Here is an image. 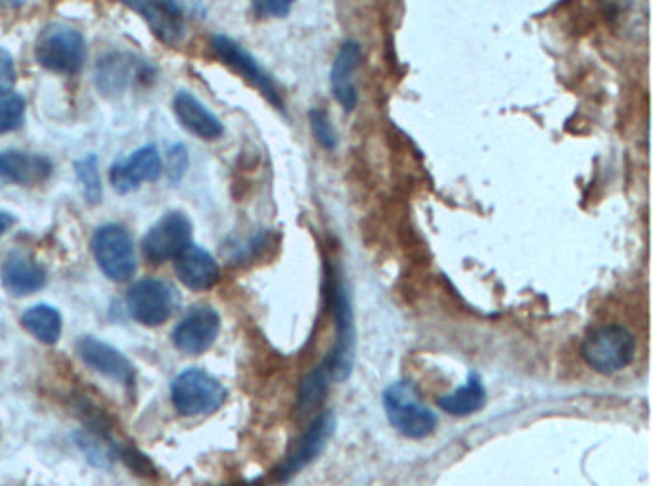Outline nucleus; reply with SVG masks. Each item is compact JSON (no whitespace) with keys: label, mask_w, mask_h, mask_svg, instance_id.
<instances>
[{"label":"nucleus","mask_w":653,"mask_h":486,"mask_svg":"<svg viewBox=\"0 0 653 486\" xmlns=\"http://www.w3.org/2000/svg\"><path fill=\"white\" fill-rule=\"evenodd\" d=\"M28 102L20 92L10 91L0 94V134L18 131L26 121Z\"/></svg>","instance_id":"393cba45"},{"label":"nucleus","mask_w":653,"mask_h":486,"mask_svg":"<svg viewBox=\"0 0 653 486\" xmlns=\"http://www.w3.org/2000/svg\"><path fill=\"white\" fill-rule=\"evenodd\" d=\"M383 411L391 427H395L404 437L420 441L438 429V414L422 403L418 387L411 379H396L383 391Z\"/></svg>","instance_id":"7ed1b4c3"},{"label":"nucleus","mask_w":653,"mask_h":486,"mask_svg":"<svg viewBox=\"0 0 653 486\" xmlns=\"http://www.w3.org/2000/svg\"><path fill=\"white\" fill-rule=\"evenodd\" d=\"M227 387L205 369L188 368L171 383L174 411L184 417L208 416L227 401Z\"/></svg>","instance_id":"0eeeda50"},{"label":"nucleus","mask_w":653,"mask_h":486,"mask_svg":"<svg viewBox=\"0 0 653 486\" xmlns=\"http://www.w3.org/2000/svg\"><path fill=\"white\" fill-rule=\"evenodd\" d=\"M229 486H264L263 479L250 480V483H238V485Z\"/></svg>","instance_id":"7c9ffc66"},{"label":"nucleus","mask_w":653,"mask_h":486,"mask_svg":"<svg viewBox=\"0 0 653 486\" xmlns=\"http://www.w3.org/2000/svg\"><path fill=\"white\" fill-rule=\"evenodd\" d=\"M125 306L129 316L140 326L160 327L179 311L181 293L165 280L142 279L129 287Z\"/></svg>","instance_id":"6e6552de"},{"label":"nucleus","mask_w":653,"mask_h":486,"mask_svg":"<svg viewBox=\"0 0 653 486\" xmlns=\"http://www.w3.org/2000/svg\"><path fill=\"white\" fill-rule=\"evenodd\" d=\"M52 176V161L41 153L18 148L0 150V181L21 188H37Z\"/></svg>","instance_id":"f3484780"},{"label":"nucleus","mask_w":653,"mask_h":486,"mask_svg":"<svg viewBox=\"0 0 653 486\" xmlns=\"http://www.w3.org/2000/svg\"><path fill=\"white\" fill-rule=\"evenodd\" d=\"M169 158V184H173V186H179L182 181V176L187 174L188 171V152L184 144H174V146L169 148L168 152Z\"/></svg>","instance_id":"bb28decb"},{"label":"nucleus","mask_w":653,"mask_h":486,"mask_svg":"<svg viewBox=\"0 0 653 486\" xmlns=\"http://www.w3.org/2000/svg\"><path fill=\"white\" fill-rule=\"evenodd\" d=\"M221 332V314L211 306H194L174 326L171 341L182 355L200 356L208 351Z\"/></svg>","instance_id":"ddd939ff"},{"label":"nucleus","mask_w":653,"mask_h":486,"mask_svg":"<svg viewBox=\"0 0 653 486\" xmlns=\"http://www.w3.org/2000/svg\"><path fill=\"white\" fill-rule=\"evenodd\" d=\"M330 383H332V379H330L324 364H320L319 368H314L313 372H309L303 377V382L299 385V412H301V416L313 412L326 398Z\"/></svg>","instance_id":"b1692460"},{"label":"nucleus","mask_w":653,"mask_h":486,"mask_svg":"<svg viewBox=\"0 0 653 486\" xmlns=\"http://www.w3.org/2000/svg\"><path fill=\"white\" fill-rule=\"evenodd\" d=\"M16 81H18V71H16L14 58L7 49L0 47V94L14 91Z\"/></svg>","instance_id":"c85d7f7f"},{"label":"nucleus","mask_w":653,"mask_h":486,"mask_svg":"<svg viewBox=\"0 0 653 486\" xmlns=\"http://www.w3.org/2000/svg\"><path fill=\"white\" fill-rule=\"evenodd\" d=\"M49 280L47 266L31 253L14 247L0 261V285L10 297H29L41 292Z\"/></svg>","instance_id":"f8f14e48"},{"label":"nucleus","mask_w":653,"mask_h":486,"mask_svg":"<svg viewBox=\"0 0 653 486\" xmlns=\"http://www.w3.org/2000/svg\"><path fill=\"white\" fill-rule=\"evenodd\" d=\"M209 44L219 62H223L227 68L243 77L253 89H258L267 98L269 104L274 105L280 113H285L284 98L280 94L279 87L250 50L243 49L240 42L229 36H213Z\"/></svg>","instance_id":"1a4fd4ad"},{"label":"nucleus","mask_w":653,"mask_h":486,"mask_svg":"<svg viewBox=\"0 0 653 486\" xmlns=\"http://www.w3.org/2000/svg\"><path fill=\"white\" fill-rule=\"evenodd\" d=\"M77 355L87 368L94 369L97 374L119 383L121 387L129 391H134L137 387L134 364L110 343L98 340L94 335H83L77 340Z\"/></svg>","instance_id":"9b49d317"},{"label":"nucleus","mask_w":653,"mask_h":486,"mask_svg":"<svg viewBox=\"0 0 653 486\" xmlns=\"http://www.w3.org/2000/svg\"><path fill=\"white\" fill-rule=\"evenodd\" d=\"M21 327L33 335L42 345H57L62 337L63 318L62 313L57 306L39 303V305L29 306L26 313L21 314Z\"/></svg>","instance_id":"4be33fe9"},{"label":"nucleus","mask_w":653,"mask_h":486,"mask_svg":"<svg viewBox=\"0 0 653 486\" xmlns=\"http://www.w3.org/2000/svg\"><path fill=\"white\" fill-rule=\"evenodd\" d=\"M486 403V389L480 374L472 372L459 389L438 396V406L449 416L466 417L480 412Z\"/></svg>","instance_id":"412c9836"},{"label":"nucleus","mask_w":653,"mask_h":486,"mask_svg":"<svg viewBox=\"0 0 653 486\" xmlns=\"http://www.w3.org/2000/svg\"><path fill=\"white\" fill-rule=\"evenodd\" d=\"M335 427H338V422H335L334 412L320 414L317 422H313V425L307 429L305 435L301 437L298 446L293 448L292 454L279 467V472H277L279 480L292 479L293 475L303 472L311 462L319 458L320 452L326 448L328 441L334 437Z\"/></svg>","instance_id":"dca6fc26"},{"label":"nucleus","mask_w":653,"mask_h":486,"mask_svg":"<svg viewBox=\"0 0 653 486\" xmlns=\"http://www.w3.org/2000/svg\"><path fill=\"white\" fill-rule=\"evenodd\" d=\"M91 253L106 279L115 284L131 282L139 271L137 247L131 232L123 224L106 223L98 226L91 237Z\"/></svg>","instance_id":"20e7f679"},{"label":"nucleus","mask_w":653,"mask_h":486,"mask_svg":"<svg viewBox=\"0 0 653 486\" xmlns=\"http://www.w3.org/2000/svg\"><path fill=\"white\" fill-rule=\"evenodd\" d=\"M361 44L356 41H345L332 62V70H330L332 94L345 112H353L359 104V91H356L353 75L356 68L361 65Z\"/></svg>","instance_id":"aec40b11"},{"label":"nucleus","mask_w":653,"mask_h":486,"mask_svg":"<svg viewBox=\"0 0 653 486\" xmlns=\"http://www.w3.org/2000/svg\"><path fill=\"white\" fill-rule=\"evenodd\" d=\"M163 173L158 146L148 144L132 152L125 160H119L110 168V182L119 195H127L139 190L147 182H155Z\"/></svg>","instance_id":"4468645a"},{"label":"nucleus","mask_w":653,"mask_h":486,"mask_svg":"<svg viewBox=\"0 0 653 486\" xmlns=\"http://www.w3.org/2000/svg\"><path fill=\"white\" fill-rule=\"evenodd\" d=\"M177 121L198 139L215 142L223 139L224 125L217 113L211 112L200 98L190 91H179L173 98Z\"/></svg>","instance_id":"6ab92c4d"},{"label":"nucleus","mask_w":653,"mask_h":486,"mask_svg":"<svg viewBox=\"0 0 653 486\" xmlns=\"http://www.w3.org/2000/svg\"><path fill=\"white\" fill-rule=\"evenodd\" d=\"M309 125H311V132H313L314 140L319 142L320 146L324 150H335L338 148V132H335L332 121L328 118L324 110L313 108L309 112Z\"/></svg>","instance_id":"a878e982"},{"label":"nucleus","mask_w":653,"mask_h":486,"mask_svg":"<svg viewBox=\"0 0 653 486\" xmlns=\"http://www.w3.org/2000/svg\"><path fill=\"white\" fill-rule=\"evenodd\" d=\"M155 75L158 70L144 58L131 52L113 50L98 58L92 79H94L97 91L102 97L108 100H118L125 97V92L132 87L152 84Z\"/></svg>","instance_id":"423d86ee"},{"label":"nucleus","mask_w":653,"mask_h":486,"mask_svg":"<svg viewBox=\"0 0 653 486\" xmlns=\"http://www.w3.org/2000/svg\"><path fill=\"white\" fill-rule=\"evenodd\" d=\"M16 224V216L10 215L8 211L0 209V236H4L8 230L12 229Z\"/></svg>","instance_id":"c756f323"},{"label":"nucleus","mask_w":653,"mask_h":486,"mask_svg":"<svg viewBox=\"0 0 653 486\" xmlns=\"http://www.w3.org/2000/svg\"><path fill=\"white\" fill-rule=\"evenodd\" d=\"M125 7L132 8L137 14L142 16L148 28L152 29L153 36L158 37L163 44L177 47L187 36V16L190 12L187 10L188 4L169 2V0H155V2L127 0Z\"/></svg>","instance_id":"2eb2a0df"},{"label":"nucleus","mask_w":653,"mask_h":486,"mask_svg":"<svg viewBox=\"0 0 653 486\" xmlns=\"http://www.w3.org/2000/svg\"><path fill=\"white\" fill-rule=\"evenodd\" d=\"M330 306L335 318V343L326 358L322 361L330 379L335 383L345 382L355 368L356 330L353 305L349 297L345 280L338 272L330 271Z\"/></svg>","instance_id":"f257e3e1"},{"label":"nucleus","mask_w":653,"mask_h":486,"mask_svg":"<svg viewBox=\"0 0 653 486\" xmlns=\"http://www.w3.org/2000/svg\"><path fill=\"white\" fill-rule=\"evenodd\" d=\"M76 179L81 184L84 202L97 207L104 200V182L100 176L97 153H87L81 160L73 161Z\"/></svg>","instance_id":"5701e85b"},{"label":"nucleus","mask_w":653,"mask_h":486,"mask_svg":"<svg viewBox=\"0 0 653 486\" xmlns=\"http://www.w3.org/2000/svg\"><path fill=\"white\" fill-rule=\"evenodd\" d=\"M173 266L177 279L192 292H208L221 280V266L217 259L194 243L173 259Z\"/></svg>","instance_id":"a211bd4d"},{"label":"nucleus","mask_w":653,"mask_h":486,"mask_svg":"<svg viewBox=\"0 0 653 486\" xmlns=\"http://www.w3.org/2000/svg\"><path fill=\"white\" fill-rule=\"evenodd\" d=\"M292 0H255L251 8L261 18H285L292 10Z\"/></svg>","instance_id":"cd10ccee"},{"label":"nucleus","mask_w":653,"mask_h":486,"mask_svg":"<svg viewBox=\"0 0 653 486\" xmlns=\"http://www.w3.org/2000/svg\"><path fill=\"white\" fill-rule=\"evenodd\" d=\"M192 221L184 211L173 209L161 215L142 237V255L150 264L173 261L182 250L192 243Z\"/></svg>","instance_id":"9d476101"},{"label":"nucleus","mask_w":653,"mask_h":486,"mask_svg":"<svg viewBox=\"0 0 653 486\" xmlns=\"http://www.w3.org/2000/svg\"><path fill=\"white\" fill-rule=\"evenodd\" d=\"M33 54L42 70L60 75H76L83 70L87 42L79 29L66 21H49L42 26Z\"/></svg>","instance_id":"f03ea898"},{"label":"nucleus","mask_w":653,"mask_h":486,"mask_svg":"<svg viewBox=\"0 0 653 486\" xmlns=\"http://www.w3.org/2000/svg\"><path fill=\"white\" fill-rule=\"evenodd\" d=\"M581 355L597 374H619L631 366L636 356V337L617 324L596 327L584 337Z\"/></svg>","instance_id":"39448f33"}]
</instances>
